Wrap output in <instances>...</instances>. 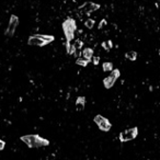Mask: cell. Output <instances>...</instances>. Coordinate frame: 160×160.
I'll return each instance as SVG.
<instances>
[{"mask_svg": "<svg viewBox=\"0 0 160 160\" xmlns=\"http://www.w3.org/2000/svg\"><path fill=\"white\" fill-rule=\"evenodd\" d=\"M21 141L24 142L29 147L31 148H37L43 147V146H48L49 142L47 139L39 137V135H27L21 137Z\"/></svg>", "mask_w": 160, "mask_h": 160, "instance_id": "cell-1", "label": "cell"}, {"mask_svg": "<svg viewBox=\"0 0 160 160\" xmlns=\"http://www.w3.org/2000/svg\"><path fill=\"white\" fill-rule=\"evenodd\" d=\"M54 41V36L52 35H33L29 39V44L32 46H45Z\"/></svg>", "mask_w": 160, "mask_h": 160, "instance_id": "cell-2", "label": "cell"}, {"mask_svg": "<svg viewBox=\"0 0 160 160\" xmlns=\"http://www.w3.org/2000/svg\"><path fill=\"white\" fill-rule=\"evenodd\" d=\"M63 30H64V33L66 35L67 42H70L72 39H74L75 35V30H76V23L72 19L66 20L64 23H63Z\"/></svg>", "mask_w": 160, "mask_h": 160, "instance_id": "cell-3", "label": "cell"}, {"mask_svg": "<svg viewBox=\"0 0 160 160\" xmlns=\"http://www.w3.org/2000/svg\"><path fill=\"white\" fill-rule=\"evenodd\" d=\"M138 135V128L137 127H132V128H128L126 131L122 132L120 134V141L122 143H125V142H129V141H133L137 137Z\"/></svg>", "mask_w": 160, "mask_h": 160, "instance_id": "cell-4", "label": "cell"}, {"mask_svg": "<svg viewBox=\"0 0 160 160\" xmlns=\"http://www.w3.org/2000/svg\"><path fill=\"white\" fill-rule=\"evenodd\" d=\"M93 121H94V123L99 126V128L102 129V131H104V132L110 131L112 127L111 123L109 122V120H106L105 117H103V116H101V115H96V117H94Z\"/></svg>", "mask_w": 160, "mask_h": 160, "instance_id": "cell-5", "label": "cell"}, {"mask_svg": "<svg viewBox=\"0 0 160 160\" xmlns=\"http://www.w3.org/2000/svg\"><path fill=\"white\" fill-rule=\"evenodd\" d=\"M120 77V70L118 69H114V70H112L111 75L110 76H108L105 79L103 80V84H104V87L108 89H110L111 87H113V84H115L116 79Z\"/></svg>", "mask_w": 160, "mask_h": 160, "instance_id": "cell-6", "label": "cell"}, {"mask_svg": "<svg viewBox=\"0 0 160 160\" xmlns=\"http://www.w3.org/2000/svg\"><path fill=\"white\" fill-rule=\"evenodd\" d=\"M18 24H19V18H18L17 15H11L9 25H8V29H7V31H6V35L9 37L12 36L15 29H17Z\"/></svg>", "mask_w": 160, "mask_h": 160, "instance_id": "cell-7", "label": "cell"}, {"mask_svg": "<svg viewBox=\"0 0 160 160\" xmlns=\"http://www.w3.org/2000/svg\"><path fill=\"white\" fill-rule=\"evenodd\" d=\"M80 9H81L84 12L90 13V12H92V11H96V10L100 9V5H98V3H93V2H87V3H84Z\"/></svg>", "mask_w": 160, "mask_h": 160, "instance_id": "cell-8", "label": "cell"}, {"mask_svg": "<svg viewBox=\"0 0 160 160\" xmlns=\"http://www.w3.org/2000/svg\"><path fill=\"white\" fill-rule=\"evenodd\" d=\"M84 104H86V99L84 96H79L76 101V109L77 111H82L84 109Z\"/></svg>", "mask_w": 160, "mask_h": 160, "instance_id": "cell-9", "label": "cell"}, {"mask_svg": "<svg viewBox=\"0 0 160 160\" xmlns=\"http://www.w3.org/2000/svg\"><path fill=\"white\" fill-rule=\"evenodd\" d=\"M92 56H93V51L91 48H84L82 51V57H84V58L90 60V59H92Z\"/></svg>", "mask_w": 160, "mask_h": 160, "instance_id": "cell-10", "label": "cell"}, {"mask_svg": "<svg viewBox=\"0 0 160 160\" xmlns=\"http://www.w3.org/2000/svg\"><path fill=\"white\" fill-rule=\"evenodd\" d=\"M74 46V49H75V54L74 55H76L77 56V54H78V52L81 49V47H82V42L81 41H76L75 42V44L72 45Z\"/></svg>", "mask_w": 160, "mask_h": 160, "instance_id": "cell-11", "label": "cell"}, {"mask_svg": "<svg viewBox=\"0 0 160 160\" xmlns=\"http://www.w3.org/2000/svg\"><path fill=\"white\" fill-rule=\"evenodd\" d=\"M88 63H89V59L84 58V57H81V58H78V59H77L76 64L79 65V66L86 67L87 65H88Z\"/></svg>", "mask_w": 160, "mask_h": 160, "instance_id": "cell-12", "label": "cell"}, {"mask_svg": "<svg viewBox=\"0 0 160 160\" xmlns=\"http://www.w3.org/2000/svg\"><path fill=\"white\" fill-rule=\"evenodd\" d=\"M126 58L131 59V60H136V58H137V53L136 52H128L126 53Z\"/></svg>", "mask_w": 160, "mask_h": 160, "instance_id": "cell-13", "label": "cell"}, {"mask_svg": "<svg viewBox=\"0 0 160 160\" xmlns=\"http://www.w3.org/2000/svg\"><path fill=\"white\" fill-rule=\"evenodd\" d=\"M102 67H103L104 72H112V70H113V65H112L111 63H104V64L102 65Z\"/></svg>", "mask_w": 160, "mask_h": 160, "instance_id": "cell-14", "label": "cell"}, {"mask_svg": "<svg viewBox=\"0 0 160 160\" xmlns=\"http://www.w3.org/2000/svg\"><path fill=\"white\" fill-rule=\"evenodd\" d=\"M94 24H96V23H94V21L92 19H88L86 22H84V25L87 27V29H92V27H94Z\"/></svg>", "mask_w": 160, "mask_h": 160, "instance_id": "cell-15", "label": "cell"}, {"mask_svg": "<svg viewBox=\"0 0 160 160\" xmlns=\"http://www.w3.org/2000/svg\"><path fill=\"white\" fill-rule=\"evenodd\" d=\"M102 46H103L104 48L106 49V51H109V49H111V47H112V42H111V41H108V42H103V43H102Z\"/></svg>", "mask_w": 160, "mask_h": 160, "instance_id": "cell-16", "label": "cell"}, {"mask_svg": "<svg viewBox=\"0 0 160 160\" xmlns=\"http://www.w3.org/2000/svg\"><path fill=\"white\" fill-rule=\"evenodd\" d=\"M92 62H93L94 65H98L99 62H100V57H99V56H96V57L92 56Z\"/></svg>", "mask_w": 160, "mask_h": 160, "instance_id": "cell-17", "label": "cell"}, {"mask_svg": "<svg viewBox=\"0 0 160 160\" xmlns=\"http://www.w3.org/2000/svg\"><path fill=\"white\" fill-rule=\"evenodd\" d=\"M5 146H6V143L0 139V150H3V149H5Z\"/></svg>", "mask_w": 160, "mask_h": 160, "instance_id": "cell-18", "label": "cell"}, {"mask_svg": "<svg viewBox=\"0 0 160 160\" xmlns=\"http://www.w3.org/2000/svg\"><path fill=\"white\" fill-rule=\"evenodd\" d=\"M104 25H106V21L105 20H102L101 22H100V24H99V29H102Z\"/></svg>", "mask_w": 160, "mask_h": 160, "instance_id": "cell-19", "label": "cell"}, {"mask_svg": "<svg viewBox=\"0 0 160 160\" xmlns=\"http://www.w3.org/2000/svg\"><path fill=\"white\" fill-rule=\"evenodd\" d=\"M159 54H160V52H159Z\"/></svg>", "mask_w": 160, "mask_h": 160, "instance_id": "cell-20", "label": "cell"}]
</instances>
